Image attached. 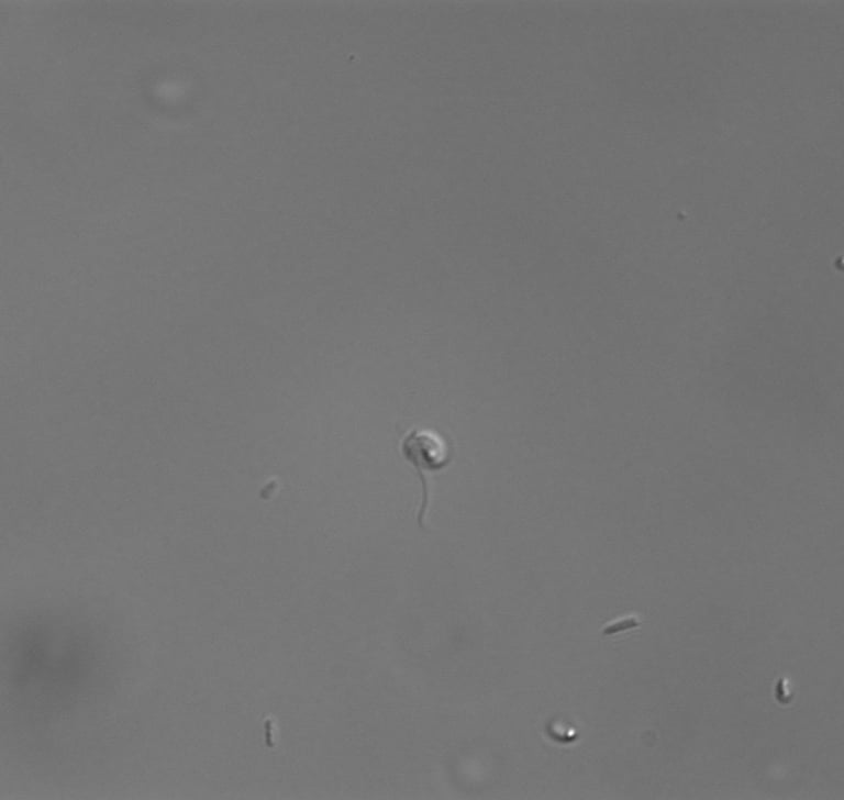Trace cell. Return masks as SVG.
<instances>
[{
	"label": "cell",
	"instance_id": "6da1fadb",
	"mask_svg": "<svg viewBox=\"0 0 844 800\" xmlns=\"http://www.w3.org/2000/svg\"><path fill=\"white\" fill-rule=\"evenodd\" d=\"M400 451L403 458L415 469L421 484V502L417 521L420 529H425L424 518L430 501L426 475L446 467L451 452L438 434L425 429L409 431L401 441Z\"/></svg>",
	"mask_w": 844,
	"mask_h": 800
}]
</instances>
